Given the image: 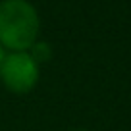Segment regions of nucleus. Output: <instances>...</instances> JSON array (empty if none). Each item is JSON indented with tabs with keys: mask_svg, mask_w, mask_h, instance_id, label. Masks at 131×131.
Segmentation results:
<instances>
[{
	"mask_svg": "<svg viewBox=\"0 0 131 131\" xmlns=\"http://www.w3.org/2000/svg\"><path fill=\"white\" fill-rule=\"evenodd\" d=\"M37 10L27 0H2L0 2V45L10 50H23L35 45L39 35Z\"/></svg>",
	"mask_w": 131,
	"mask_h": 131,
	"instance_id": "nucleus-1",
	"label": "nucleus"
},
{
	"mask_svg": "<svg viewBox=\"0 0 131 131\" xmlns=\"http://www.w3.org/2000/svg\"><path fill=\"white\" fill-rule=\"evenodd\" d=\"M0 77L14 93H27L39 81V64L27 52H14L0 64Z\"/></svg>",
	"mask_w": 131,
	"mask_h": 131,
	"instance_id": "nucleus-2",
	"label": "nucleus"
},
{
	"mask_svg": "<svg viewBox=\"0 0 131 131\" xmlns=\"http://www.w3.org/2000/svg\"><path fill=\"white\" fill-rule=\"evenodd\" d=\"M31 48H33L31 58L37 62V64H39V62H45L46 58H50V46L45 45V42H41V45H33Z\"/></svg>",
	"mask_w": 131,
	"mask_h": 131,
	"instance_id": "nucleus-3",
	"label": "nucleus"
},
{
	"mask_svg": "<svg viewBox=\"0 0 131 131\" xmlns=\"http://www.w3.org/2000/svg\"><path fill=\"white\" fill-rule=\"evenodd\" d=\"M4 58H6V54H4V46L0 45V64L4 62Z\"/></svg>",
	"mask_w": 131,
	"mask_h": 131,
	"instance_id": "nucleus-4",
	"label": "nucleus"
}]
</instances>
